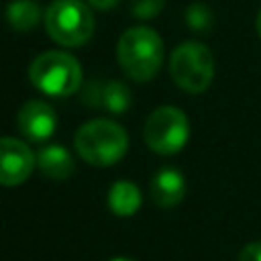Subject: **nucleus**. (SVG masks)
I'll return each instance as SVG.
<instances>
[{"label":"nucleus","instance_id":"1","mask_svg":"<svg viewBox=\"0 0 261 261\" xmlns=\"http://www.w3.org/2000/svg\"><path fill=\"white\" fill-rule=\"evenodd\" d=\"M118 63L135 82H149L163 63V41L149 27H133L118 39Z\"/></svg>","mask_w":261,"mask_h":261},{"label":"nucleus","instance_id":"2","mask_svg":"<svg viewBox=\"0 0 261 261\" xmlns=\"http://www.w3.org/2000/svg\"><path fill=\"white\" fill-rule=\"evenodd\" d=\"M73 145L84 161L96 167H106L118 163L124 157L128 149V137L120 124L106 118H96L77 128Z\"/></svg>","mask_w":261,"mask_h":261},{"label":"nucleus","instance_id":"3","mask_svg":"<svg viewBox=\"0 0 261 261\" xmlns=\"http://www.w3.org/2000/svg\"><path fill=\"white\" fill-rule=\"evenodd\" d=\"M31 84L47 96L65 98L82 86V65L65 51H45L29 65Z\"/></svg>","mask_w":261,"mask_h":261},{"label":"nucleus","instance_id":"4","mask_svg":"<svg viewBox=\"0 0 261 261\" xmlns=\"http://www.w3.org/2000/svg\"><path fill=\"white\" fill-rule=\"evenodd\" d=\"M47 35L65 47H80L94 35V14L82 0H53L45 10Z\"/></svg>","mask_w":261,"mask_h":261},{"label":"nucleus","instance_id":"5","mask_svg":"<svg viewBox=\"0 0 261 261\" xmlns=\"http://www.w3.org/2000/svg\"><path fill=\"white\" fill-rule=\"evenodd\" d=\"M171 80L188 94H200L208 90L214 80V55L198 41H186L177 45L169 57Z\"/></svg>","mask_w":261,"mask_h":261},{"label":"nucleus","instance_id":"6","mask_svg":"<svg viewBox=\"0 0 261 261\" xmlns=\"http://www.w3.org/2000/svg\"><path fill=\"white\" fill-rule=\"evenodd\" d=\"M143 135L151 151L157 155H173L188 143L190 122L179 108L159 106L149 114Z\"/></svg>","mask_w":261,"mask_h":261},{"label":"nucleus","instance_id":"7","mask_svg":"<svg viewBox=\"0 0 261 261\" xmlns=\"http://www.w3.org/2000/svg\"><path fill=\"white\" fill-rule=\"evenodd\" d=\"M35 155L27 143L14 137H0V186L12 188L29 179Z\"/></svg>","mask_w":261,"mask_h":261},{"label":"nucleus","instance_id":"8","mask_svg":"<svg viewBox=\"0 0 261 261\" xmlns=\"http://www.w3.org/2000/svg\"><path fill=\"white\" fill-rule=\"evenodd\" d=\"M16 124H18L20 133H22V137H27L29 141H35V143H43L55 133L57 114L47 102L29 100L18 110Z\"/></svg>","mask_w":261,"mask_h":261},{"label":"nucleus","instance_id":"9","mask_svg":"<svg viewBox=\"0 0 261 261\" xmlns=\"http://www.w3.org/2000/svg\"><path fill=\"white\" fill-rule=\"evenodd\" d=\"M84 100L92 108H102L106 112L120 114L130 106L133 94H130L128 86L122 84V82H116V80H94V82H90L86 86Z\"/></svg>","mask_w":261,"mask_h":261},{"label":"nucleus","instance_id":"10","mask_svg":"<svg viewBox=\"0 0 261 261\" xmlns=\"http://www.w3.org/2000/svg\"><path fill=\"white\" fill-rule=\"evenodd\" d=\"M186 196V179L175 167L159 169L151 179V198L161 208L177 206Z\"/></svg>","mask_w":261,"mask_h":261},{"label":"nucleus","instance_id":"11","mask_svg":"<svg viewBox=\"0 0 261 261\" xmlns=\"http://www.w3.org/2000/svg\"><path fill=\"white\" fill-rule=\"evenodd\" d=\"M37 163H39L41 173L45 177H51V179H67L75 171L73 157L69 155L67 149H63L59 145H49V147L41 149Z\"/></svg>","mask_w":261,"mask_h":261},{"label":"nucleus","instance_id":"12","mask_svg":"<svg viewBox=\"0 0 261 261\" xmlns=\"http://www.w3.org/2000/svg\"><path fill=\"white\" fill-rule=\"evenodd\" d=\"M108 206L116 216H130L141 206V192L133 181L120 179L110 186Z\"/></svg>","mask_w":261,"mask_h":261},{"label":"nucleus","instance_id":"13","mask_svg":"<svg viewBox=\"0 0 261 261\" xmlns=\"http://www.w3.org/2000/svg\"><path fill=\"white\" fill-rule=\"evenodd\" d=\"M6 20L14 31H31L41 20V6L35 0H12L6 8Z\"/></svg>","mask_w":261,"mask_h":261},{"label":"nucleus","instance_id":"14","mask_svg":"<svg viewBox=\"0 0 261 261\" xmlns=\"http://www.w3.org/2000/svg\"><path fill=\"white\" fill-rule=\"evenodd\" d=\"M186 22L196 33H208L214 24V12L204 2H194L186 8Z\"/></svg>","mask_w":261,"mask_h":261},{"label":"nucleus","instance_id":"15","mask_svg":"<svg viewBox=\"0 0 261 261\" xmlns=\"http://www.w3.org/2000/svg\"><path fill=\"white\" fill-rule=\"evenodd\" d=\"M165 6V0H130V12L133 16L147 20L157 16Z\"/></svg>","mask_w":261,"mask_h":261},{"label":"nucleus","instance_id":"16","mask_svg":"<svg viewBox=\"0 0 261 261\" xmlns=\"http://www.w3.org/2000/svg\"><path fill=\"white\" fill-rule=\"evenodd\" d=\"M239 261H261V241L245 245L239 253Z\"/></svg>","mask_w":261,"mask_h":261},{"label":"nucleus","instance_id":"17","mask_svg":"<svg viewBox=\"0 0 261 261\" xmlns=\"http://www.w3.org/2000/svg\"><path fill=\"white\" fill-rule=\"evenodd\" d=\"M88 2H90L92 8H98V10H110V8H114L120 0H88Z\"/></svg>","mask_w":261,"mask_h":261},{"label":"nucleus","instance_id":"18","mask_svg":"<svg viewBox=\"0 0 261 261\" xmlns=\"http://www.w3.org/2000/svg\"><path fill=\"white\" fill-rule=\"evenodd\" d=\"M257 33H259V39H261V10L257 14Z\"/></svg>","mask_w":261,"mask_h":261},{"label":"nucleus","instance_id":"19","mask_svg":"<svg viewBox=\"0 0 261 261\" xmlns=\"http://www.w3.org/2000/svg\"><path fill=\"white\" fill-rule=\"evenodd\" d=\"M110 261H135V259H128V257H116V259H110Z\"/></svg>","mask_w":261,"mask_h":261}]
</instances>
